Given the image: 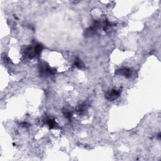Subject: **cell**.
I'll list each match as a JSON object with an SVG mask.
<instances>
[{
  "mask_svg": "<svg viewBox=\"0 0 161 161\" xmlns=\"http://www.w3.org/2000/svg\"><path fill=\"white\" fill-rule=\"evenodd\" d=\"M120 95L119 91H118L117 90H112L111 91L108 92V95L106 96L108 99H110V100H113V99H115L116 97Z\"/></svg>",
  "mask_w": 161,
  "mask_h": 161,
  "instance_id": "6da1fadb",
  "label": "cell"
}]
</instances>
